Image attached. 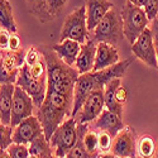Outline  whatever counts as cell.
<instances>
[{"label": "cell", "instance_id": "29", "mask_svg": "<svg viewBox=\"0 0 158 158\" xmlns=\"http://www.w3.org/2000/svg\"><path fill=\"white\" fill-rule=\"evenodd\" d=\"M84 146L90 153H100L99 151V133L95 130L89 129L84 135Z\"/></svg>", "mask_w": 158, "mask_h": 158}, {"label": "cell", "instance_id": "18", "mask_svg": "<svg viewBox=\"0 0 158 158\" xmlns=\"http://www.w3.org/2000/svg\"><path fill=\"white\" fill-rule=\"evenodd\" d=\"M119 62H120L119 61V52H118L115 46H111L109 43H104V42L98 43L94 72L109 69Z\"/></svg>", "mask_w": 158, "mask_h": 158}, {"label": "cell", "instance_id": "45", "mask_svg": "<svg viewBox=\"0 0 158 158\" xmlns=\"http://www.w3.org/2000/svg\"><path fill=\"white\" fill-rule=\"evenodd\" d=\"M137 158H142V157H137Z\"/></svg>", "mask_w": 158, "mask_h": 158}, {"label": "cell", "instance_id": "31", "mask_svg": "<svg viewBox=\"0 0 158 158\" xmlns=\"http://www.w3.org/2000/svg\"><path fill=\"white\" fill-rule=\"evenodd\" d=\"M114 138L105 133V131H100L99 133V151L101 153H108L109 151H111V147H113V140Z\"/></svg>", "mask_w": 158, "mask_h": 158}, {"label": "cell", "instance_id": "42", "mask_svg": "<svg viewBox=\"0 0 158 158\" xmlns=\"http://www.w3.org/2000/svg\"><path fill=\"white\" fill-rule=\"evenodd\" d=\"M154 158H158V143H157V149H156V154H154Z\"/></svg>", "mask_w": 158, "mask_h": 158}, {"label": "cell", "instance_id": "15", "mask_svg": "<svg viewBox=\"0 0 158 158\" xmlns=\"http://www.w3.org/2000/svg\"><path fill=\"white\" fill-rule=\"evenodd\" d=\"M86 18L89 32H93L104 17L114 8V4L109 0H86Z\"/></svg>", "mask_w": 158, "mask_h": 158}, {"label": "cell", "instance_id": "12", "mask_svg": "<svg viewBox=\"0 0 158 158\" xmlns=\"http://www.w3.org/2000/svg\"><path fill=\"white\" fill-rule=\"evenodd\" d=\"M137 140L135 133L130 127H125L119 134L114 138L111 153L119 158H137Z\"/></svg>", "mask_w": 158, "mask_h": 158}, {"label": "cell", "instance_id": "41", "mask_svg": "<svg viewBox=\"0 0 158 158\" xmlns=\"http://www.w3.org/2000/svg\"><path fill=\"white\" fill-rule=\"evenodd\" d=\"M0 158H10V156L6 151H0Z\"/></svg>", "mask_w": 158, "mask_h": 158}, {"label": "cell", "instance_id": "32", "mask_svg": "<svg viewBox=\"0 0 158 158\" xmlns=\"http://www.w3.org/2000/svg\"><path fill=\"white\" fill-rule=\"evenodd\" d=\"M67 2L69 0H47V8H48L49 15L55 19L62 11V9L64 8Z\"/></svg>", "mask_w": 158, "mask_h": 158}, {"label": "cell", "instance_id": "21", "mask_svg": "<svg viewBox=\"0 0 158 158\" xmlns=\"http://www.w3.org/2000/svg\"><path fill=\"white\" fill-rule=\"evenodd\" d=\"M120 85H122L120 78H115V80L110 81L106 86H105L104 101H105V108L122 118L123 116V105L119 104V101L116 100V90L119 89Z\"/></svg>", "mask_w": 158, "mask_h": 158}, {"label": "cell", "instance_id": "4", "mask_svg": "<svg viewBox=\"0 0 158 158\" xmlns=\"http://www.w3.org/2000/svg\"><path fill=\"white\" fill-rule=\"evenodd\" d=\"M122 18L124 24V37L131 46L148 28L149 19L143 8L133 5L128 0L122 10Z\"/></svg>", "mask_w": 158, "mask_h": 158}, {"label": "cell", "instance_id": "13", "mask_svg": "<svg viewBox=\"0 0 158 158\" xmlns=\"http://www.w3.org/2000/svg\"><path fill=\"white\" fill-rule=\"evenodd\" d=\"M133 57L120 61L119 63H116L109 69H105L101 71H93V77H94V84H95V89L96 90H104L110 81L115 80V78H122L124 77L125 72L128 71L129 66L133 62Z\"/></svg>", "mask_w": 158, "mask_h": 158}, {"label": "cell", "instance_id": "8", "mask_svg": "<svg viewBox=\"0 0 158 158\" xmlns=\"http://www.w3.org/2000/svg\"><path fill=\"white\" fill-rule=\"evenodd\" d=\"M131 52L138 60H140L143 63H146L148 67L158 70V57L154 48L151 28H147L139 35L134 44H131Z\"/></svg>", "mask_w": 158, "mask_h": 158}, {"label": "cell", "instance_id": "35", "mask_svg": "<svg viewBox=\"0 0 158 158\" xmlns=\"http://www.w3.org/2000/svg\"><path fill=\"white\" fill-rule=\"evenodd\" d=\"M151 31H152V35H153V42H154V48L157 52V57H158V17L151 22Z\"/></svg>", "mask_w": 158, "mask_h": 158}, {"label": "cell", "instance_id": "27", "mask_svg": "<svg viewBox=\"0 0 158 158\" xmlns=\"http://www.w3.org/2000/svg\"><path fill=\"white\" fill-rule=\"evenodd\" d=\"M13 134H14V128L11 125L0 124V151H8V148L14 143Z\"/></svg>", "mask_w": 158, "mask_h": 158}, {"label": "cell", "instance_id": "25", "mask_svg": "<svg viewBox=\"0 0 158 158\" xmlns=\"http://www.w3.org/2000/svg\"><path fill=\"white\" fill-rule=\"evenodd\" d=\"M28 6V10L32 15H34L41 23H48L53 20L48 13L47 0H25Z\"/></svg>", "mask_w": 158, "mask_h": 158}, {"label": "cell", "instance_id": "24", "mask_svg": "<svg viewBox=\"0 0 158 158\" xmlns=\"http://www.w3.org/2000/svg\"><path fill=\"white\" fill-rule=\"evenodd\" d=\"M28 147H29L31 156H34L38 158H52L55 156L53 149L51 147V143L44 134L38 137L35 140H33Z\"/></svg>", "mask_w": 158, "mask_h": 158}, {"label": "cell", "instance_id": "36", "mask_svg": "<svg viewBox=\"0 0 158 158\" xmlns=\"http://www.w3.org/2000/svg\"><path fill=\"white\" fill-rule=\"evenodd\" d=\"M10 37H11V33L10 32H8L5 29H2V32H0V47H2V51L9 48Z\"/></svg>", "mask_w": 158, "mask_h": 158}, {"label": "cell", "instance_id": "19", "mask_svg": "<svg viewBox=\"0 0 158 158\" xmlns=\"http://www.w3.org/2000/svg\"><path fill=\"white\" fill-rule=\"evenodd\" d=\"M15 84L0 85V124H11V108L14 98Z\"/></svg>", "mask_w": 158, "mask_h": 158}, {"label": "cell", "instance_id": "33", "mask_svg": "<svg viewBox=\"0 0 158 158\" xmlns=\"http://www.w3.org/2000/svg\"><path fill=\"white\" fill-rule=\"evenodd\" d=\"M42 58H43L42 52L39 51L37 47H31L27 51V53H25V64L31 67V66L35 64L37 62H39Z\"/></svg>", "mask_w": 158, "mask_h": 158}, {"label": "cell", "instance_id": "28", "mask_svg": "<svg viewBox=\"0 0 158 158\" xmlns=\"http://www.w3.org/2000/svg\"><path fill=\"white\" fill-rule=\"evenodd\" d=\"M19 70L20 69L8 67V66L2 64V67H0V84H17Z\"/></svg>", "mask_w": 158, "mask_h": 158}, {"label": "cell", "instance_id": "1", "mask_svg": "<svg viewBox=\"0 0 158 158\" xmlns=\"http://www.w3.org/2000/svg\"><path fill=\"white\" fill-rule=\"evenodd\" d=\"M41 52L47 64V91L73 96L76 82L80 77L78 71L61 60L52 47H43Z\"/></svg>", "mask_w": 158, "mask_h": 158}, {"label": "cell", "instance_id": "30", "mask_svg": "<svg viewBox=\"0 0 158 158\" xmlns=\"http://www.w3.org/2000/svg\"><path fill=\"white\" fill-rule=\"evenodd\" d=\"M6 152L9 153L10 158H29V157H31L29 147L25 146V144L13 143L11 146L8 148Z\"/></svg>", "mask_w": 158, "mask_h": 158}, {"label": "cell", "instance_id": "37", "mask_svg": "<svg viewBox=\"0 0 158 158\" xmlns=\"http://www.w3.org/2000/svg\"><path fill=\"white\" fill-rule=\"evenodd\" d=\"M116 100L119 101V104H122L124 106V104L127 102L128 100V90L125 86H119V89L116 90Z\"/></svg>", "mask_w": 158, "mask_h": 158}, {"label": "cell", "instance_id": "10", "mask_svg": "<svg viewBox=\"0 0 158 158\" xmlns=\"http://www.w3.org/2000/svg\"><path fill=\"white\" fill-rule=\"evenodd\" d=\"M44 134L43 127L37 116L32 115L27 119H24L20 124L14 128V134H13V142L17 144H29L35 140L38 137Z\"/></svg>", "mask_w": 158, "mask_h": 158}, {"label": "cell", "instance_id": "9", "mask_svg": "<svg viewBox=\"0 0 158 158\" xmlns=\"http://www.w3.org/2000/svg\"><path fill=\"white\" fill-rule=\"evenodd\" d=\"M35 108L34 101L29 94L15 85L14 98H13V108H11V127L15 128L24 119L33 115V110Z\"/></svg>", "mask_w": 158, "mask_h": 158}, {"label": "cell", "instance_id": "7", "mask_svg": "<svg viewBox=\"0 0 158 158\" xmlns=\"http://www.w3.org/2000/svg\"><path fill=\"white\" fill-rule=\"evenodd\" d=\"M15 85L22 87L25 93L31 95V98L34 101L35 108H41V105L43 104L46 95H47V87H48L47 77L44 78L33 77L29 71V67L24 63V66L20 67L19 70L18 80Z\"/></svg>", "mask_w": 158, "mask_h": 158}, {"label": "cell", "instance_id": "11", "mask_svg": "<svg viewBox=\"0 0 158 158\" xmlns=\"http://www.w3.org/2000/svg\"><path fill=\"white\" fill-rule=\"evenodd\" d=\"M104 108H105L104 90H96L86 99L81 110L76 115L77 123L89 124L96 120L100 116V114L104 111Z\"/></svg>", "mask_w": 158, "mask_h": 158}, {"label": "cell", "instance_id": "6", "mask_svg": "<svg viewBox=\"0 0 158 158\" xmlns=\"http://www.w3.org/2000/svg\"><path fill=\"white\" fill-rule=\"evenodd\" d=\"M78 140V130H77V120L76 118H69L63 122L57 130L52 135L49 143L53 149L55 156L66 157L69 152L77 144Z\"/></svg>", "mask_w": 158, "mask_h": 158}, {"label": "cell", "instance_id": "14", "mask_svg": "<svg viewBox=\"0 0 158 158\" xmlns=\"http://www.w3.org/2000/svg\"><path fill=\"white\" fill-rule=\"evenodd\" d=\"M96 91L95 84H94V77L93 72H89L85 75H80L78 80L75 86V94H73V109H72V115L71 118H76L78 111L81 110L84 102L86 99Z\"/></svg>", "mask_w": 158, "mask_h": 158}, {"label": "cell", "instance_id": "20", "mask_svg": "<svg viewBox=\"0 0 158 158\" xmlns=\"http://www.w3.org/2000/svg\"><path fill=\"white\" fill-rule=\"evenodd\" d=\"M52 49L58 55L61 60H63L67 64L75 67L76 60L81 51V44L76 41H72V39H64V41L52 46Z\"/></svg>", "mask_w": 158, "mask_h": 158}, {"label": "cell", "instance_id": "17", "mask_svg": "<svg viewBox=\"0 0 158 158\" xmlns=\"http://www.w3.org/2000/svg\"><path fill=\"white\" fill-rule=\"evenodd\" d=\"M96 49H98V43H95L91 38H89V41L85 44H81V51L78 53V57L75 63V69L78 71L80 75H85L94 71Z\"/></svg>", "mask_w": 158, "mask_h": 158}, {"label": "cell", "instance_id": "38", "mask_svg": "<svg viewBox=\"0 0 158 158\" xmlns=\"http://www.w3.org/2000/svg\"><path fill=\"white\" fill-rule=\"evenodd\" d=\"M8 49H10V51H18V49H20V39L18 38L17 34H11Z\"/></svg>", "mask_w": 158, "mask_h": 158}, {"label": "cell", "instance_id": "44", "mask_svg": "<svg viewBox=\"0 0 158 158\" xmlns=\"http://www.w3.org/2000/svg\"><path fill=\"white\" fill-rule=\"evenodd\" d=\"M29 158H38V157H34V156H31Z\"/></svg>", "mask_w": 158, "mask_h": 158}, {"label": "cell", "instance_id": "40", "mask_svg": "<svg viewBox=\"0 0 158 158\" xmlns=\"http://www.w3.org/2000/svg\"><path fill=\"white\" fill-rule=\"evenodd\" d=\"M99 158H119L118 156H115L114 153H101L100 156H99Z\"/></svg>", "mask_w": 158, "mask_h": 158}, {"label": "cell", "instance_id": "39", "mask_svg": "<svg viewBox=\"0 0 158 158\" xmlns=\"http://www.w3.org/2000/svg\"><path fill=\"white\" fill-rule=\"evenodd\" d=\"M129 3H131L133 5L135 6H139V8H144V5H146L147 0H128Z\"/></svg>", "mask_w": 158, "mask_h": 158}, {"label": "cell", "instance_id": "23", "mask_svg": "<svg viewBox=\"0 0 158 158\" xmlns=\"http://www.w3.org/2000/svg\"><path fill=\"white\" fill-rule=\"evenodd\" d=\"M0 25L2 29L17 34V24L13 17V8L8 0H0Z\"/></svg>", "mask_w": 158, "mask_h": 158}, {"label": "cell", "instance_id": "26", "mask_svg": "<svg viewBox=\"0 0 158 158\" xmlns=\"http://www.w3.org/2000/svg\"><path fill=\"white\" fill-rule=\"evenodd\" d=\"M156 149H157V144L154 143L152 137H149V135L140 137V139L138 142V146H137V151H138L139 157H142V158H154Z\"/></svg>", "mask_w": 158, "mask_h": 158}, {"label": "cell", "instance_id": "16", "mask_svg": "<svg viewBox=\"0 0 158 158\" xmlns=\"http://www.w3.org/2000/svg\"><path fill=\"white\" fill-rule=\"evenodd\" d=\"M124 123L119 115L111 113L108 109H104V111L100 114V116L93 123V130L105 131L110 134L113 138H115L120 131L124 129Z\"/></svg>", "mask_w": 158, "mask_h": 158}, {"label": "cell", "instance_id": "22", "mask_svg": "<svg viewBox=\"0 0 158 158\" xmlns=\"http://www.w3.org/2000/svg\"><path fill=\"white\" fill-rule=\"evenodd\" d=\"M77 130H78V140L77 144L69 152V154L64 158H99L100 153H90L84 146V135L89 130V124H81L77 123Z\"/></svg>", "mask_w": 158, "mask_h": 158}, {"label": "cell", "instance_id": "2", "mask_svg": "<svg viewBox=\"0 0 158 158\" xmlns=\"http://www.w3.org/2000/svg\"><path fill=\"white\" fill-rule=\"evenodd\" d=\"M73 109V96H67L47 91L46 99L41 108H38L37 118L41 122L44 135L51 140L57 128L71 118Z\"/></svg>", "mask_w": 158, "mask_h": 158}, {"label": "cell", "instance_id": "34", "mask_svg": "<svg viewBox=\"0 0 158 158\" xmlns=\"http://www.w3.org/2000/svg\"><path fill=\"white\" fill-rule=\"evenodd\" d=\"M143 9L146 11L149 22L154 20L158 17V0H147V3Z\"/></svg>", "mask_w": 158, "mask_h": 158}, {"label": "cell", "instance_id": "43", "mask_svg": "<svg viewBox=\"0 0 158 158\" xmlns=\"http://www.w3.org/2000/svg\"><path fill=\"white\" fill-rule=\"evenodd\" d=\"M52 158H63V157H58V156H53Z\"/></svg>", "mask_w": 158, "mask_h": 158}, {"label": "cell", "instance_id": "5", "mask_svg": "<svg viewBox=\"0 0 158 158\" xmlns=\"http://www.w3.org/2000/svg\"><path fill=\"white\" fill-rule=\"evenodd\" d=\"M89 28L86 18V6H81L66 17L60 34V42L64 39H72L80 44L89 41Z\"/></svg>", "mask_w": 158, "mask_h": 158}, {"label": "cell", "instance_id": "3", "mask_svg": "<svg viewBox=\"0 0 158 158\" xmlns=\"http://www.w3.org/2000/svg\"><path fill=\"white\" fill-rule=\"evenodd\" d=\"M91 33L93 34L90 38L95 43L104 42L116 47L125 38L122 13H119L114 6Z\"/></svg>", "mask_w": 158, "mask_h": 158}]
</instances>
